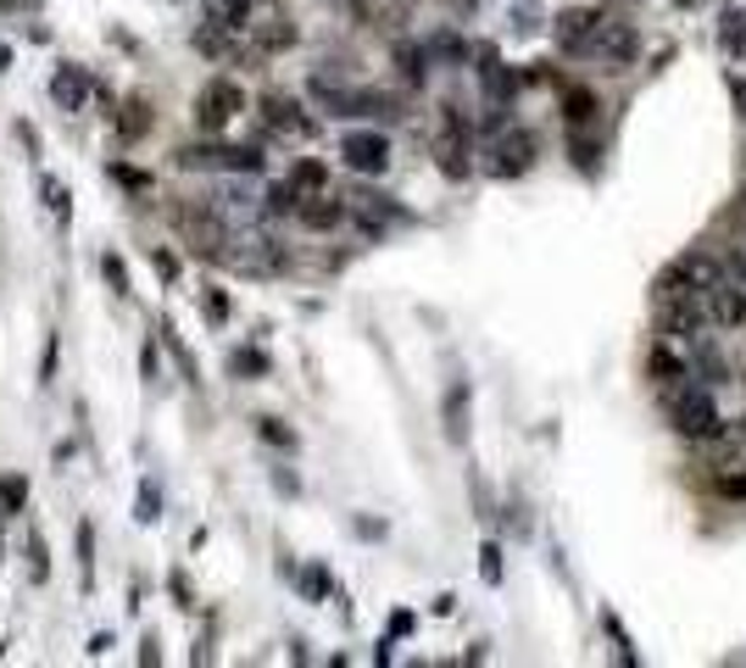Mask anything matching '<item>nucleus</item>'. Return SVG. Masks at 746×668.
I'll return each instance as SVG.
<instances>
[{
    "mask_svg": "<svg viewBox=\"0 0 746 668\" xmlns=\"http://www.w3.org/2000/svg\"><path fill=\"white\" fill-rule=\"evenodd\" d=\"M675 268H680V279H686L691 290H713V285L724 279V268H719V263L708 257V250H691V257H680Z\"/></svg>",
    "mask_w": 746,
    "mask_h": 668,
    "instance_id": "obj_13",
    "label": "nucleus"
},
{
    "mask_svg": "<svg viewBox=\"0 0 746 668\" xmlns=\"http://www.w3.org/2000/svg\"><path fill=\"white\" fill-rule=\"evenodd\" d=\"M179 167H229V174H263V151L252 145H185Z\"/></svg>",
    "mask_w": 746,
    "mask_h": 668,
    "instance_id": "obj_3",
    "label": "nucleus"
},
{
    "mask_svg": "<svg viewBox=\"0 0 746 668\" xmlns=\"http://www.w3.org/2000/svg\"><path fill=\"white\" fill-rule=\"evenodd\" d=\"M441 167H446L452 179H463V174H468V145H463L457 134H452V140H441Z\"/></svg>",
    "mask_w": 746,
    "mask_h": 668,
    "instance_id": "obj_19",
    "label": "nucleus"
},
{
    "mask_svg": "<svg viewBox=\"0 0 746 668\" xmlns=\"http://www.w3.org/2000/svg\"><path fill=\"white\" fill-rule=\"evenodd\" d=\"M112 179H118V185H129V190H151V179H145V174H134V167H112Z\"/></svg>",
    "mask_w": 746,
    "mask_h": 668,
    "instance_id": "obj_35",
    "label": "nucleus"
},
{
    "mask_svg": "<svg viewBox=\"0 0 746 668\" xmlns=\"http://www.w3.org/2000/svg\"><path fill=\"white\" fill-rule=\"evenodd\" d=\"M290 185H296V190H323V185H329V167H323V162H296Z\"/></svg>",
    "mask_w": 746,
    "mask_h": 668,
    "instance_id": "obj_20",
    "label": "nucleus"
},
{
    "mask_svg": "<svg viewBox=\"0 0 746 668\" xmlns=\"http://www.w3.org/2000/svg\"><path fill=\"white\" fill-rule=\"evenodd\" d=\"M663 407H669V424H675L686 441H719V435H724L719 401H713L708 390H697V385H675Z\"/></svg>",
    "mask_w": 746,
    "mask_h": 668,
    "instance_id": "obj_1",
    "label": "nucleus"
},
{
    "mask_svg": "<svg viewBox=\"0 0 746 668\" xmlns=\"http://www.w3.org/2000/svg\"><path fill=\"white\" fill-rule=\"evenodd\" d=\"M530 167H535V140L524 129H508L490 145V174L496 179H519V174H530Z\"/></svg>",
    "mask_w": 746,
    "mask_h": 668,
    "instance_id": "obj_4",
    "label": "nucleus"
},
{
    "mask_svg": "<svg viewBox=\"0 0 746 668\" xmlns=\"http://www.w3.org/2000/svg\"><path fill=\"white\" fill-rule=\"evenodd\" d=\"M301 591H307V602H318V597L329 591V568H307V579H301Z\"/></svg>",
    "mask_w": 746,
    "mask_h": 668,
    "instance_id": "obj_30",
    "label": "nucleus"
},
{
    "mask_svg": "<svg viewBox=\"0 0 746 668\" xmlns=\"http://www.w3.org/2000/svg\"><path fill=\"white\" fill-rule=\"evenodd\" d=\"M201 307H207V318H212L218 329L229 323V296H223L218 285H201Z\"/></svg>",
    "mask_w": 746,
    "mask_h": 668,
    "instance_id": "obj_23",
    "label": "nucleus"
},
{
    "mask_svg": "<svg viewBox=\"0 0 746 668\" xmlns=\"http://www.w3.org/2000/svg\"><path fill=\"white\" fill-rule=\"evenodd\" d=\"M597 23H602V12L597 7H568V12H557V45L563 51H586L591 45V34H597Z\"/></svg>",
    "mask_w": 746,
    "mask_h": 668,
    "instance_id": "obj_8",
    "label": "nucleus"
},
{
    "mask_svg": "<svg viewBox=\"0 0 746 668\" xmlns=\"http://www.w3.org/2000/svg\"><path fill=\"white\" fill-rule=\"evenodd\" d=\"M78 579H85V591L96 584V524L90 519L78 524Z\"/></svg>",
    "mask_w": 746,
    "mask_h": 668,
    "instance_id": "obj_16",
    "label": "nucleus"
},
{
    "mask_svg": "<svg viewBox=\"0 0 746 668\" xmlns=\"http://www.w3.org/2000/svg\"><path fill=\"white\" fill-rule=\"evenodd\" d=\"M23 501H29V479L23 474H7V479H0V513H23Z\"/></svg>",
    "mask_w": 746,
    "mask_h": 668,
    "instance_id": "obj_17",
    "label": "nucleus"
},
{
    "mask_svg": "<svg viewBox=\"0 0 746 668\" xmlns=\"http://www.w3.org/2000/svg\"><path fill=\"white\" fill-rule=\"evenodd\" d=\"M446 435H452V441L468 435V385H452V390H446Z\"/></svg>",
    "mask_w": 746,
    "mask_h": 668,
    "instance_id": "obj_15",
    "label": "nucleus"
},
{
    "mask_svg": "<svg viewBox=\"0 0 746 668\" xmlns=\"http://www.w3.org/2000/svg\"><path fill=\"white\" fill-rule=\"evenodd\" d=\"M296 218H301L307 229H335V223L346 218V207H341L335 196H329V190H312V196L296 207Z\"/></svg>",
    "mask_w": 746,
    "mask_h": 668,
    "instance_id": "obj_12",
    "label": "nucleus"
},
{
    "mask_svg": "<svg viewBox=\"0 0 746 668\" xmlns=\"http://www.w3.org/2000/svg\"><path fill=\"white\" fill-rule=\"evenodd\" d=\"M245 112V90L234 78H212V84H201V96H196V123L207 129V134H218L229 118H240Z\"/></svg>",
    "mask_w": 746,
    "mask_h": 668,
    "instance_id": "obj_2",
    "label": "nucleus"
},
{
    "mask_svg": "<svg viewBox=\"0 0 746 668\" xmlns=\"http://www.w3.org/2000/svg\"><path fill=\"white\" fill-rule=\"evenodd\" d=\"M646 379H652L657 390H675V385H686V379H691V368H686L669 346H652V352H646Z\"/></svg>",
    "mask_w": 746,
    "mask_h": 668,
    "instance_id": "obj_11",
    "label": "nucleus"
},
{
    "mask_svg": "<svg viewBox=\"0 0 746 668\" xmlns=\"http://www.w3.org/2000/svg\"><path fill=\"white\" fill-rule=\"evenodd\" d=\"M680 7H702V0H680Z\"/></svg>",
    "mask_w": 746,
    "mask_h": 668,
    "instance_id": "obj_39",
    "label": "nucleus"
},
{
    "mask_svg": "<svg viewBox=\"0 0 746 668\" xmlns=\"http://www.w3.org/2000/svg\"><path fill=\"white\" fill-rule=\"evenodd\" d=\"M719 51H724V56H741V51H746V12H741V7H724V12H719Z\"/></svg>",
    "mask_w": 746,
    "mask_h": 668,
    "instance_id": "obj_14",
    "label": "nucleus"
},
{
    "mask_svg": "<svg viewBox=\"0 0 746 668\" xmlns=\"http://www.w3.org/2000/svg\"><path fill=\"white\" fill-rule=\"evenodd\" d=\"M29 574H34V579H45V574H51V563H45V541H29Z\"/></svg>",
    "mask_w": 746,
    "mask_h": 668,
    "instance_id": "obj_33",
    "label": "nucleus"
},
{
    "mask_svg": "<svg viewBox=\"0 0 746 668\" xmlns=\"http://www.w3.org/2000/svg\"><path fill=\"white\" fill-rule=\"evenodd\" d=\"M123 112H129V118H118V134H123V140H140V134H145V123H151L145 101H129Z\"/></svg>",
    "mask_w": 746,
    "mask_h": 668,
    "instance_id": "obj_21",
    "label": "nucleus"
},
{
    "mask_svg": "<svg viewBox=\"0 0 746 668\" xmlns=\"http://www.w3.org/2000/svg\"><path fill=\"white\" fill-rule=\"evenodd\" d=\"M719 490H724L730 501H746V468H724V474H719Z\"/></svg>",
    "mask_w": 746,
    "mask_h": 668,
    "instance_id": "obj_27",
    "label": "nucleus"
},
{
    "mask_svg": "<svg viewBox=\"0 0 746 668\" xmlns=\"http://www.w3.org/2000/svg\"><path fill=\"white\" fill-rule=\"evenodd\" d=\"M140 374H145V379H156V374H162V357H156V341H145V346H140Z\"/></svg>",
    "mask_w": 746,
    "mask_h": 668,
    "instance_id": "obj_32",
    "label": "nucleus"
},
{
    "mask_svg": "<svg viewBox=\"0 0 746 668\" xmlns=\"http://www.w3.org/2000/svg\"><path fill=\"white\" fill-rule=\"evenodd\" d=\"M156 268H162V279H179V263L168 257V250H156Z\"/></svg>",
    "mask_w": 746,
    "mask_h": 668,
    "instance_id": "obj_38",
    "label": "nucleus"
},
{
    "mask_svg": "<svg viewBox=\"0 0 746 668\" xmlns=\"http://www.w3.org/2000/svg\"><path fill=\"white\" fill-rule=\"evenodd\" d=\"M101 274H107L112 296H129V268H123V257H118V250H107V257H101Z\"/></svg>",
    "mask_w": 746,
    "mask_h": 668,
    "instance_id": "obj_22",
    "label": "nucleus"
},
{
    "mask_svg": "<svg viewBox=\"0 0 746 668\" xmlns=\"http://www.w3.org/2000/svg\"><path fill=\"white\" fill-rule=\"evenodd\" d=\"M535 18H541V7H530V0H524V7L513 12V34H530V29H535Z\"/></svg>",
    "mask_w": 746,
    "mask_h": 668,
    "instance_id": "obj_34",
    "label": "nucleus"
},
{
    "mask_svg": "<svg viewBox=\"0 0 746 668\" xmlns=\"http://www.w3.org/2000/svg\"><path fill=\"white\" fill-rule=\"evenodd\" d=\"M341 156H346V167H357V174H385L390 167V140L374 134V129H357V134L341 140Z\"/></svg>",
    "mask_w": 746,
    "mask_h": 668,
    "instance_id": "obj_5",
    "label": "nucleus"
},
{
    "mask_svg": "<svg viewBox=\"0 0 746 668\" xmlns=\"http://www.w3.org/2000/svg\"><path fill=\"white\" fill-rule=\"evenodd\" d=\"M40 190H45V207H51V212H56V218L67 223V201H73V196H67V185H56V179H45Z\"/></svg>",
    "mask_w": 746,
    "mask_h": 668,
    "instance_id": "obj_26",
    "label": "nucleus"
},
{
    "mask_svg": "<svg viewBox=\"0 0 746 668\" xmlns=\"http://www.w3.org/2000/svg\"><path fill=\"white\" fill-rule=\"evenodd\" d=\"M479 574H485V584H502V546L479 552Z\"/></svg>",
    "mask_w": 746,
    "mask_h": 668,
    "instance_id": "obj_25",
    "label": "nucleus"
},
{
    "mask_svg": "<svg viewBox=\"0 0 746 668\" xmlns=\"http://www.w3.org/2000/svg\"><path fill=\"white\" fill-rule=\"evenodd\" d=\"M134 519H140V524H156V519H162V496H156L151 485L140 490V513H134Z\"/></svg>",
    "mask_w": 746,
    "mask_h": 668,
    "instance_id": "obj_29",
    "label": "nucleus"
},
{
    "mask_svg": "<svg viewBox=\"0 0 746 668\" xmlns=\"http://www.w3.org/2000/svg\"><path fill=\"white\" fill-rule=\"evenodd\" d=\"M263 123H268L274 134H290V140L312 134V118L301 112V101H296V96H268V101H263Z\"/></svg>",
    "mask_w": 746,
    "mask_h": 668,
    "instance_id": "obj_9",
    "label": "nucleus"
},
{
    "mask_svg": "<svg viewBox=\"0 0 746 668\" xmlns=\"http://www.w3.org/2000/svg\"><path fill=\"white\" fill-rule=\"evenodd\" d=\"M263 424V441H274V446H285V452H296V430H285L279 417H257Z\"/></svg>",
    "mask_w": 746,
    "mask_h": 668,
    "instance_id": "obj_24",
    "label": "nucleus"
},
{
    "mask_svg": "<svg viewBox=\"0 0 746 668\" xmlns=\"http://www.w3.org/2000/svg\"><path fill=\"white\" fill-rule=\"evenodd\" d=\"M730 279H741V285H746V234L730 245Z\"/></svg>",
    "mask_w": 746,
    "mask_h": 668,
    "instance_id": "obj_31",
    "label": "nucleus"
},
{
    "mask_svg": "<svg viewBox=\"0 0 746 668\" xmlns=\"http://www.w3.org/2000/svg\"><path fill=\"white\" fill-rule=\"evenodd\" d=\"M702 301H708V318L719 323V329H741L746 323V285L741 279H719L713 290H702Z\"/></svg>",
    "mask_w": 746,
    "mask_h": 668,
    "instance_id": "obj_7",
    "label": "nucleus"
},
{
    "mask_svg": "<svg viewBox=\"0 0 746 668\" xmlns=\"http://www.w3.org/2000/svg\"><path fill=\"white\" fill-rule=\"evenodd\" d=\"M563 112H568V123H574V129H586V123L597 118V96H591V90H568Z\"/></svg>",
    "mask_w": 746,
    "mask_h": 668,
    "instance_id": "obj_18",
    "label": "nucleus"
},
{
    "mask_svg": "<svg viewBox=\"0 0 746 668\" xmlns=\"http://www.w3.org/2000/svg\"><path fill=\"white\" fill-rule=\"evenodd\" d=\"M40 374H45V385L56 379V334H51V341H45V368H40Z\"/></svg>",
    "mask_w": 746,
    "mask_h": 668,
    "instance_id": "obj_37",
    "label": "nucleus"
},
{
    "mask_svg": "<svg viewBox=\"0 0 746 668\" xmlns=\"http://www.w3.org/2000/svg\"><path fill=\"white\" fill-rule=\"evenodd\" d=\"M586 51H597V56H602V62H613V67H630V62H635V51H641V40H635V29H630V23L602 18Z\"/></svg>",
    "mask_w": 746,
    "mask_h": 668,
    "instance_id": "obj_6",
    "label": "nucleus"
},
{
    "mask_svg": "<svg viewBox=\"0 0 746 668\" xmlns=\"http://www.w3.org/2000/svg\"><path fill=\"white\" fill-rule=\"evenodd\" d=\"M229 368H234V374H268V357H263V352H234Z\"/></svg>",
    "mask_w": 746,
    "mask_h": 668,
    "instance_id": "obj_28",
    "label": "nucleus"
},
{
    "mask_svg": "<svg viewBox=\"0 0 746 668\" xmlns=\"http://www.w3.org/2000/svg\"><path fill=\"white\" fill-rule=\"evenodd\" d=\"M574 162L579 167H597V145L591 140H574Z\"/></svg>",
    "mask_w": 746,
    "mask_h": 668,
    "instance_id": "obj_36",
    "label": "nucleus"
},
{
    "mask_svg": "<svg viewBox=\"0 0 746 668\" xmlns=\"http://www.w3.org/2000/svg\"><path fill=\"white\" fill-rule=\"evenodd\" d=\"M51 101L62 107V112H85V101H90V78H85V67H56V78H51Z\"/></svg>",
    "mask_w": 746,
    "mask_h": 668,
    "instance_id": "obj_10",
    "label": "nucleus"
}]
</instances>
